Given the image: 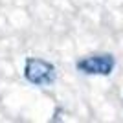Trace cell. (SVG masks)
<instances>
[{
    "instance_id": "cell-1",
    "label": "cell",
    "mask_w": 123,
    "mask_h": 123,
    "mask_svg": "<svg viewBox=\"0 0 123 123\" xmlns=\"http://www.w3.org/2000/svg\"><path fill=\"white\" fill-rule=\"evenodd\" d=\"M24 79L35 86H51L57 81V68L53 62L41 57H26Z\"/></svg>"
},
{
    "instance_id": "cell-2",
    "label": "cell",
    "mask_w": 123,
    "mask_h": 123,
    "mask_svg": "<svg viewBox=\"0 0 123 123\" xmlns=\"http://www.w3.org/2000/svg\"><path fill=\"white\" fill-rule=\"evenodd\" d=\"M116 68V57L112 53H90L75 61V70L85 75L108 77Z\"/></svg>"
}]
</instances>
